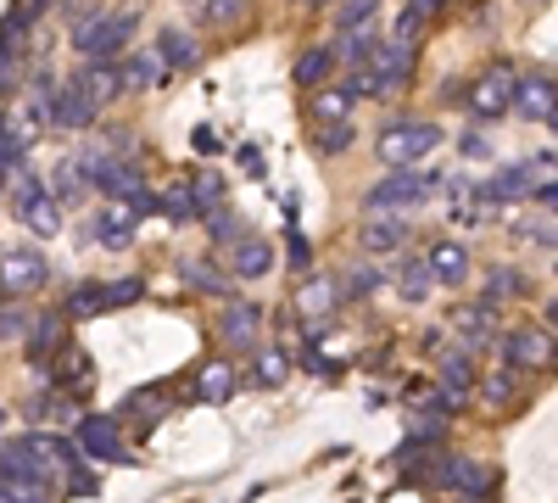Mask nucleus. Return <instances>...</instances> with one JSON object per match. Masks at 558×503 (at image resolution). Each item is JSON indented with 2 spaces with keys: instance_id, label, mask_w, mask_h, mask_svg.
<instances>
[{
  "instance_id": "19",
  "label": "nucleus",
  "mask_w": 558,
  "mask_h": 503,
  "mask_svg": "<svg viewBox=\"0 0 558 503\" xmlns=\"http://www.w3.org/2000/svg\"><path fill=\"white\" fill-rule=\"evenodd\" d=\"M452 331L463 336V352L486 347V342L497 336V308H486V302H475V308H458V313H452Z\"/></svg>"
},
{
  "instance_id": "18",
  "label": "nucleus",
  "mask_w": 558,
  "mask_h": 503,
  "mask_svg": "<svg viewBox=\"0 0 558 503\" xmlns=\"http://www.w3.org/2000/svg\"><path fill=\"white\" fill-rule=\"evenodd\" d=\"M553 107H558V84H553V79H542V73L520 79V96H514V112H525L531 123H547V118H553Z\"/></svg>"
},
{
  "instance_id": "40",
  "label": "nucleus",
  "mask_w": 558,
  "mask_h": 503,
  "mask_svg": "<svg viewBox=\"0 0 558 503\" xmlns=\"http://www.w3.org/2000/svg\"><path fill=\"white\" fill-rule=\"evenodd\" d=\"M380 12V0H341L336 7V23H341V34H357V28H368V17Z\"/></svg>"
},
{
  "instance_id": "44",
  "label": "nucleus",
  "mask_w": 558,
  "mask_h": 503,
  "mask_svg": "<svg viewBox=\"0 0 558 503\" xmlns=\"http://www.w3.org/2000/svg\"><path fill=\"white\" fill-rule=\"evenodd\" d=\"M380 286V268L375 263H352V274H347V297H368Z\"/></svg>"
},
{
  "instance_id": "34",
  "label": "nucleus",
  "mask_w": 558,
  "mask_h": 503,
  "mask_svg": "<svg viewBox=\"0 0 558 503\" xmlns=\"http://www.w3.org/2000/svg\"><path fill=\"white\" fill-rule=\"evenodd\" d=\"M62 313H68V319L112 313V308H107V286H73V291H68V302H62Z\"/></svg>"
},
{
  "instance_id": "29",
  "label": "nucleus",
  "mask_w": 558,
  "mask_h": 503,
  "mask_svg": "<svg viewBox=\"0 0 558 503\" xmlns=\"http://www.w3.org/2000/svg\"><path fill=\"white\" fill-rule=\"evenodd\" d=\"M330 68H336V45H313V51H302V57H296L291 79H296L302 89H324V79H330Z\"/></svg>"
},
{
  "instance_id": "24",
  "label": "nucleus",
  "mask_w": 558,
  "mask_h": 503,
  "mask_svg": "<svg viewBox=\"0 0 558 503\" xmlns=\"http://www.w3.org/2000/svg\"><path fill=\"white\" fill-rule=\"evenodd\" d=\"M168 73H173L168 57L157 51V45H146V51H134V57H129V68H123V89H157Z\"/></svg>"
},
{
  "instance_id": "23",
  "label": "nucleus",
  "mask_w": 558,
  "mask_h": 503,
  "mask_svg": "<svg viewBox=\"0 0 558 503\" xmlns=\"http://www.w3.org/2000/svg\"><path fill=\"white\" fill-rule=\"evenodd\" d=\"M425 263L436 274V286H463V280H470V252H463L458 241H436L425 252Z\"/></svg>"
},
{
  "instance_id": "58",
  "label": "nucleus",
  "mask_w": 558,
  "mask_h": 503,
  "mask_svg": "<svg viewBox=\"0 0 558 503\" xmlns=\"http://www.w3.org/2000/svg\"><path fill=\"white\" fill-rule=\"evenodd\" d=\"M0 179H7V173H0Z\"/></svg>"
},
{
  "instance_id": "16",
  "label": "nucleus",
  "mask_w": 558,
  "mask_h": 503,
  "mask_svg": "<svg viewBox=\"0 0 558 503\" xmlns=\"http://www.w3.org/2000/svg\"><path fill=\"white\" fill-rule=\"evenodd\" d=\"M352 84L341 79V84H324V89H313V123H324V129H336V123H352Z\"/></svg>"
},
{
  "instance_id": "4",
  "label": "nucleus",
  "mask_w": 558,
  "mask_h": 503,
  "mask_svg": "<svg viewBox=\"0 0 558 503\" xmlns=\"http://www.w3.org/2000/svg\"><path fill=\"white\" fill-rule=\"evenodd\" d=\"M12 202H17V218L28 224L34 236H57L62 230V196L45 191V179H34L28 168H17V179H12Z\"/></svg>"
},
{
  "instance_id": "20",
  "label": "nucleus",
  "mask_w": 558,
  "mask_h": 503,
  "mask_svg": "<svg viewBox=\"0 0 558 503\" xmlns=\"http://www.w3.org/2000/svg\"><path fill=\"white\" fill-rule=\"evenodd\" d=\"M168 408H173V397L162 386H146V392H129V403L118 408V420H134V431H151Z\"/></svg>"
},
{
  "instance_id": "37",
  "label": "nucleus",
  "mask_w": 558,
  "mask_h": 503,
  "mask_svg": "<svg viewBox=\"0 0 558 503\" xmlns=\"http://www.w3.org/2000/svg\"><path fill=\"white\" fill-rule=\"evenodd\" d=\"M191 191H196L202 218H213V213H223V207H229V202H223V179H218V173H191Z\"/></svg>"
},
{
  "instance_id": "31",
  "label": "nucleus",
  "mask_w": 558,
  "mask_h": 503,
  "mask_svg": "<svg viewBox=\"0 0 558 503\" xmlns=\"http://www.w3.org/2000/svg\"><path fill=\"white\" fill-rule=\"evenodd\" d=\"M475 386H481V381H475L470 352H463V347H447V352H441V392L463 397V392H475Z\"/></svg>"
},
{
  "instance_id": "1",
  "label": "nucleus",
  "mask_w": 558,
  "mask_h": 503,
  "mask_svg": "<svg viewBox=\"0 0 558 503\" xmlns=\"http://www.w3.org/2000/svg\"><path fill=\"white\" fill-rule=\"evenodd\" d=\"M134 23L140 12L134 7H118V12H89L73 23V45H78V57L84 62H112L123 45L134 39Z\"/></svg>"
},
{
  "instance_id": "51",
  "label": "nucleus",
  "mask_w": 558,
  "mask_h": 503,
  "mask_svg": "<svg viewBox=\"0 0 558 503\" xmlns=\"http://www.w3.org/2000/svg\"><path fill=\"white\" fill-rule=\"evenodd\" d=\"M441 7H447V0H408V12H413L418 23H425V17H436Z\"/></svg>"
},
{
  "instance_id": "53",
  "label": "nucleus",
  "mask_w": 558,
  "mask_h": 503,
  "mask_svg": "<svg viewBox=\"0 0 558 503\" xmlns=\"http://www.w3.org/2000/svg\"><path fill=\"white\" fill-rule=\"evenodd\" d=\"M235 157H241V168H246V173H263V152H257V146H241Z\"/></svg>"
},
{
  "instance_id": "55",
  "label": "nucleus",
  "mask_w": 558,
  "mask_h": 503,
  "mask_svg": "<svg viewBox=\"0 0 558 503\" xmlns=\"http://www.w3.org/2000/svg\"><path fill=\"white\" fill-rule=\"evenodd\" d=\"M547 325L558 331V302H547Z\"/></svg>"
},
{
  "instance_id": "57",
  "label": "nucleus",
  "mask_w": 558,
  "mask_h": 503,
  "mask_svg": "<svg viewBox=\"0 0 558 503\" xmlns=\"http://www.w3.org/2000/svg\"><path fill=\"white\" fill-rule=\"evenodd\" d=\"M553 370H558V358H553Z\"/></svg>"
},
{
  "instance_id": "14",
  "label": "nucleus",
  "mask_w": 558,
  "mask_h": 503,
  "mask_svg": "<svg viewBox=\"0 0 558 503\" xmlns=\"http://www.w3.org/2000/svg\"><path fill=\"white\" fill-rule=\"evenodd\" d=\"M134 230H140V213L129 202H112V207H101L96 218H89V236H96L101 247H129Z\"/></svg>"
},
{
  "instance_id": "35",
  "label": "nucleus",
  "mask_w": 558,
  "mask_h": 503,
  "mask_svg": "<svg viewBox=\"0 0 558 503\" xmlns=\"http://www.w3.org/2000/svg\"><path fill=\"white\" fill-rule=\"evenodd\" d=\"M157 51L168 57V68H196V62H202V45H196L191 34H179V28H168V34H162Z\"/></svg>"
},
{
  "instance_id": "32",
  "label": "nucleus",
  "mask_w": 558,
  "mask_h": 503,
  "mask_svg": "<svg viewBox=\"0 0 558 503\" xmlns=\"http://www.w3.org/2000/svg\"><path fill=\"white\" fill-rule=\"evenodd\" d=\"M391 280H397V291H402L408 302H425V297H430V286H436V274H430V263H425V258H402Z\"/></svg>"
},
{
  "instance_id": "17",
  "label": "nucleus",
  "mask_w": 558,
  "mask_h": 503,
  "mask_svg": "<svg viewBox=\"0 0 558 503\" xmlns=\"http://www.w3.org/2000/svg\"><path fill=\"white\" fill-rule=\"evenodd\" d=\"M268 268H274V247L263 236H246V241L229 247V274H235V280H263Z\"/></svg>"
},
{
  "instance_id": "41",
  "label": "nucleus",
  "mask_w": 558,
  "mask_h": 503,
  "mask_svg": "<svg viewBox=\"0 0 558 503\" xmlns=\"http://www.w3.org/2000/svg\"><path fill=\"white\" fill-rule=\"evenodd\" d=\"M140 297H146V280H140V274H129V280H112V286H107V308H134Z\"/></svg>"
},
{
  "instance_id": "46",
  "label": "nucleus",
  "mask_w": 558,
  "mask_h": 503,
  "mask_svg": "<svg viewBox=\"0 0 558 503\" xmlns=\"http://www.w3.org/2000/svg\"><path fill=\"white\" fill-rule=\"evenodd\" d=\"M286 258H291V268L307 274V268H313V241H307L302 230H291V236H286Z\"/></svg>"
},
{
  "instance_id": "3",
  "label": "nucleus",
  "mask_w": 558,
  "mask_h": 503,
  "mask_svg": "<svg viewBox=\"0 0 558 503\" xmlns=\"http://www.w3.org/2000/svg\"><path fill=\"white\" fill-rule=\"evenodd\" d=\"M436 146H441V129H436V123H425V118L386 123V129H380V141H375L380 163H391V168H413L418 157H430Z\"/></svg>"
},
{
  "instance_id": "38",
  "label": "nucleus",
  "mask_w": 558,
  "mask_h": 503,
  "mask_svg": "<svg viewBox=\"0 0 558 503\" xmlns=\"http://www.w3.org/2000/svg\"><path fill=\"white\" fill-rule=\"evenodd\" d=\"M162 213H168V224H196V218H202L196 191H191V185H173V191L162 196Z\"/></svg>"
},
{
  "instance_id": "15",
  "label": "nucleus",
  "mask_w": 558,
  "mask_h": 503,
  "mask_svg": "<svg viewBox=\"0 0 558 503\" xmlns=\"http://www.w3.org/2000/svg\"><path fill=\"white\" fill-rule=\"evenodd\" d=\"M257 336H263V308L257 302H229L223 308V347H257Z\"/></svg>"
},
{
  "instance_id": "54",
  "label": "nucleus",
  "mask_w": 558,
  "mask_h": 503,
  "mask_svg": "<svg viewBox=\"0 0 558 503\" xmlns=\"http://www.w3.org/2000/svg\"><path fill=\"white\" fill-rule=\"evenodd\" d=\"M536 202H542V207H553V213H558V179H553V185H536Z\"/></svg>"
},
{
  "instance_id": "13",
  "label": "nucleus",
  "mask_w": 558,
  "mask_h": 503,
  "mask_svg": "<svg viewBox=\"0 0 558 503\" xmlns=\"http://www.w3.org/2000/svg\"><path fill=\"white\" fill-rule=\"evenodd\" d=\"M357 247L368 252V258H380V252H402L408 247V218H397V213H375L357 230Z\"/></svg>"
},
{
  "instance_id": "21",
  "label": "nucleus",
  "mask_w": 558,
  "mask_h": 503,
  "mask_svg": "<svg viewBox=\"0 0 558 503\" xmlns=\"http://www.w3.org/2000/svg\"><path fill=\"white\" fill-rule=\"evenodd\" d=\"M62 101H68V79H57V73H39V79H34V96H28V118L57 129Z\"/></svg>"
},
{
  "instance_id": "28",
  "label": "nucleus",
  "mask_w": 558,
  "mask_h": 503,
  "mask_svg": "<svg viewBox=\"0 0 558 503\" xmlns=\"http://www.w3.org/2000/svg\"><path fill=\"white\" fill-rule=\"evenodd\" d=\"M51 381H57V386H73V392H89V381H96V363H89V352L68 347L62 358H51Z\"/></svg>"
},
{
  "instance_id": "8",
  "label": "nucleus",
  "mask_w": 558,
  "mask_h": 503,
  "mask_svg": "<svg viewBox=\"0 0 558 503\" xmlns=\"http://www.w3.org/2000/svg\"><path fill=\"white\" fill-rule=\"evenodd\" d=\"M45 280H51V263H45V252H34V247L0 252V291L28 297V291H39Z\"/></svg>"
},
{
  "instance_id": "6",
  "label": "nucleus",
  "mask_w": 558,
  "mask_h": 503,
  "mask_svg": "<svg viewBox=\"0 0 558 503\" xmlns=\"http://www.w3.org/2000/svg\"><path fill=\"white\" fill-rule=\"evenodd\" d=\"M73 442H78L84 459H101V465H129L134 459V453L123 447V420L118 415H84Z\"/></svg>"
},
{
  "instance_id": "25",
  "label": "nucleus",
  "mask_w": 558,
  "mask_h": 503,
  "mask_svg": "<svg viewBox=\"0 0 558 503\" xmlns=\"http://www.w3.org/2000/svg\"><path fill=\"white\" fill-rule=\"evenodd\" d=\"M196 397L202 403H229V397H235V363H229V358H207L196 370Z\"/></svg>"
},
{
  "instance_id": "42",
  "label": "nucleus",
  "mask_w": 558,
  "mask_h": 503,
  "mask_svg": "<svg viewBox=\"0 0 558 503\" xmlns=\"http://www.w3.org/2000/svg\"><path fill=\"white\" fill-rule=\"evenodd\" d=\"M313 146H318L324 157H336V152H347V146H352V123H336V129H318V134H313Z\"/></svg>"
},
{
  "instance_id": "12",
  "label": "nucleus",
  "mask_w": 558,
  "mask_h": 503,
  "mask_svg": "<svg viewBox=\"0 0 558 503\" xmlns=\"http://www.w3.org/2000/svg\"><path fill=\"white\" fill-rule=\"evenodd\" d=\"M547 163H508V168H497L486 185H481V196H486V207L492 202H520V196H536V185H542V173Z\"/></svg>"
},
{
  "instance_id": "50",
  "label": "nucleus",
  "mask_w": 558,
  "mask_h": 503,
  "mask_svg": "<svg viewBox=\"0 0 558 503\" xmlns=\"http://www.w3.org/2000/svg\"><path fill=\"white\" fill-rule=\"evenodd\" d=\"M520 236H531V241H558V224H520Z\"/></svg>"
},
{
  "instance_id": "5",
  "label": "nucleus",
  "mask_w": 558,
  "mask_h": 503,
  "mask_svg": "<svg viewBox=\"0 0 558 503\" xmlns=\"http://www.w3.org/2000/svg\"><path fill=\"white\" fill-rule=\"evenodd\" d=\"M78 168H84V179H89V185H96L101 196H112V202H134L140 191H146V173H140L129 157L89 152V157H78Z\"/></svg>"
},
{
  "instance_id": "56",
  "label": "nucleus",
  "mask_w": 558,
  "mask_h": 503,
  "mask_svg": "<svg viewBox=\"0 0 558 503\" xmlns=\"http://www.w3.org/2000/svg\"><path fill=\"white\" fill-rule=\"evenodd\" d=\"M313 7H330V0H313Z\"/></svg>"
},
{
  "instance_id": "11",
  "label": "nucleus",
  "mask_w": 558,
  "mask_h": 503,
  "mask_svg": "<svg viewBox=\"0 0 558 503\" xmlns=\"http://www.w3.org/2000/svg\"><path fill=\"white\" fill-rule=\"evenodd\" d=\"M68 89H73V96H78L89 112H101V107L118 96V89H123V73H112V62H84V68L68 79Z\"/></svg>"
},
{
  "instance_id": "27",
  "label": "nucleus",
  "mask_w": 558,
  "mask_h": 503,
  "mask_svg": "<svg viewBox=\"0 0 558 503\" xmlns=\"http://www.w3.org/2000/svg\"><path fill=\"white\" fill-rule=\"evenodd\" d=\"M45 7H51V0H17V7L7 12V23H0V51H12V57H17V51H23V34L39 23Z\"/></svg>"
},
{
  "instance_id": "43",
  "label": "nucleus",
  "mask_w": 558,
  "mask_h": 503,
  "mask_svg": "<svg viewBox=\"0 0 558 503\" xmlns=\"http://www.w3.org/2000/svg\"><path fill=\"white\" fill-rule=\"evenodd\" d=\"M207 236H213V241H229V247H235V241H246V236H241V218L229 213V207L207 218Z\"/></svg>"
},
{
  "instance_id": "52",
  "label": "nucleus",
  "mask_w": 558,
  "mask_h": 503,
  "mask_svg": "<svg viewBox=\"0 0 558 503\" xmlns=\"http://www.w3.org/2000/svg\"><path fill=\"white\" fill-rule=\"evenodd\" d=\"M413 34H418V17H413V12H402V17L391 23V39H413Z\"/></svg>"
},
{
  "instance_id": "39",
  "label": "nucleus",
  "mask_w": 558,
  "mask_h": 503,
  "mask_svg": "<svg viewBox=\"0 0 558 503\" xmlns=\"http://www.w3.org/2000/svg\"><path fill=\"white\" fill-rule=\"evenodd\" d=\"M286 375H291V358L279 352V347L257 352V370H252V381H257V386H279V381H286Z\"/></svg>"
},
{
  "instance_id": "45",
  "label": "nucleus",
  "mask_w": 558,
  "mask_h": 503,
  "mask_svg": "<svg viewBox=\"0 0 558 503\" xmlns=\"http://www.w3.org/2000/svg\"><path fill=\"white\" fill-rule=\"evenodd\" d=\"M202 12H207V23H241L246 0H202Z\"/></svg>"
},
{
  "instance_id": "49",
  "label": "nucleus",
  "mask_w": 558,
  "mask_h": 503,
  "mask_svg": "<svg viewBox=\"0 0 558 503\" xmlns=\"http://www.w3.org/2000/svg\"><path fill=\"white\" fill-rule=\"evenodd\" d=\"M463 157H492V146H486V134H463Z\"/></svg>"
},
{
  "instance_id": "9",
  "label": "nucleus",
  "mask_w": 558,
  "mask_h": 503,
  "mask_svg": "<svg viewBox=\"0 0 558 503\" xmlns=\"http://www.w3.org/2000/svg\"><path fill=\"white\" fill-rule=\"evenodd\" d=\"M514 96H520V79L508 68H492L470 84V112L475 118H502V112H514Z\"/></svg>"
},
{
  "instance_id": "36",
  "label": "nucleus",
  "mask_w": 558,
  "mask_h": 503,
  "mask_svg": "<svg viewBox=\"0 0 558 503\" xmlns=\"http://www.w3.org/2000/svg\"><path fill=\"white\" fill-rule=\"evenodd\" d=\"M514 375H520V370H508V363H502V370H492V375L475 386L481 403H486V408H508V403H514Z\"/></svg>"
},
{
  "instance_id": "7",
  "label": "nucleus",
  "mask_w": 558,
  "mask_h": 503,
  "mask_svg": "<svg viewBox=\"0 0 558 503\" xmlns=\"http://www.w3.org/2000/svg\"><path fill=\"white\" fill-rule=\"evenodd\" d=\"M413 57H418V39H386L375 68H368V96H397L413 79Z\"/></svg>"
},
{
  "instance_id": "30",
  "label": "nucleus",
  "mask_w": 558,
  "mask_h": 503,
  "mask_svg": "<svg viewBox=\"0 0 558 503\" xmlns=\"http://www.w3.org/2000/svg\"><path fill=\"white\" fill-rule=\"evenodd\" d=\"M380 45H386V39H375L368 28H357V34H341L336 57H341L352 73H368V68H375V57H380Z\"/></svg>"
},
{
  "instance_id": "22",
  "label": "nucleus",
  "mask_w": 558,
  "mask_h": 503,
  "mask_svg": "<svg viewBox=\"0 0 558 503\" xmlns=\"http://www.w3.org/2000/svg\"><path fill=\"white\" fill-rule=\"evenodd\" d=\"M28 352L45 363V358H62L68 352V313H39L34 331H28Z\"/></svg>"
},
{
  "instance_id": "48",
  "label": "nucleus",
  "mask_w": 558,
  "mask_h": 503,
  "mask_svg": "<svg viewBox=\"0 0 558 503\" xmlns=\"http://www.w3.org/2000/svg\"><path fill=\"white\" fill-rule=\"evenodd\" d=\"M12 79H17V57H12V51H0V96L12 89Z\"/></svg>"
},
{
  "instance_id": "33",
  "label": "nucleus",
  "mask_w": 558,
  "mask_h": 503,
  "mask_svg": "<svg viewBox=\"0 0 558 503\" xmlns=\"http://www.w3.org/2000/svg\"><path fill=\"white\" fill-rule=\"evenodd\" d=\"M296 308L307 319H330L336 313V286L324 280V274H313V280H302V291H296Z\"/></svg>"
},
{
  "instance_id": "26",
  "label": "nucleus",
  "mask_w": 558,
  "mask_h": 503,
  "mask_svg": "<svg viewBox=\"0 0 558 503\" xmlns=\"http://www.w3.org/2000/svg\"><path fill=\"white\" fill-rule=\"evenodd\" d=\"M179 280L191 286V291L223 297V291H229V280H235V274H229V268H213L207 258H179Z\"/></svg>"
},
{
  "instance_id": "47",
  "label": "nucleus",
  "mask_w": 558,
  "mask_h": 503,
  "mask_svg": "<svg viewBox=\"0 0 558 503\" xmlns=\"http://www.w3.org/2000/svg\"><path fill=\"white\" fill-rule=\"evenodd\" d=\"M191 146H196L202 157H218V152H223V141H218V129H207V123H202V129L191 134Z\"/></svg>"
},
{
  "instance_id": "10",
  "label": "nucleus",
  "mask_w": 558,
  "mask_h": 503,
  "mask_svg": "<svg viewBox=\"0 0 558 503\" xmlns=\"http://www.w3.org/2000/svg\"><path fill=\"white\" fill-rule=\"evenodd\" d=\"M502 363L508 370H547L553 363V342H547V331H536V325H514L502 336Z\"/></svg>"
},
{
  "instance_id": "2",
  "label": "nucleus",
  "mask_w": 558,
  "mask_h": 503,
  "mask_svg": "<svg viewBox=\"0 0 558 503\" xmlns=\"http://www.w3.org/2000/svg\"><path fill=\"white\" fill-rule=\"evenodd\" d=\"M447 196V173H430V168H397V173H386L380 185H368V196H363V207L368 213H402V207H413V202H425V196Z\"/></svg>"
}]
</instances>
